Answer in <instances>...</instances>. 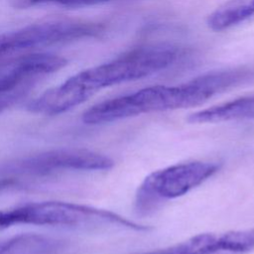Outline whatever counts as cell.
<instances>
[{
    "mask_svg": "<svg viewBox=\"0 0 254 254\" xmlns=\"http://www.w3.org/2000/svg\"><path fill=\"white\" fill-rule=\"evenodd\" d=\"M254 81V69L209 71L176 85H155L101 101L82 114L86 124L109 123L153 112L190 108L233 87Z\"/></svg>",
    "mask_w": 254,
    "mask_h": 254,
    "instance_id": "1",
    "label": "cell"
},
{
    "mask_svg": "<svg viewBox=\"0 0 254 254\" xmlns=\"http://www.w3.org/2000/svg\"><path fill=\"white\" fill-rule=\"evenodd\" d=\"M180 53L177 46L169 43L134 48L70 76L58 85L59 95L67 107L73 108L102 88L140 79L168 68L177 61Z\"/></svg>",
    "mask_w": 254,
    "mask_h": 254,
    "instance_id": "2",
    "label": "cell"
},
{
    "mask_svg": "<svg viewBox=\"0 0 254 254\" xmlns=\"http://www.w3.org/2000/svg\"><path fill=\"white\" fill-rule=\"evenodd\" d=\"M15 224L72 226L93 229H116L136 232L150 227L134 222L112 211L64 201L31 202L0 210V230Z\"/></svg>",
    "mask_w": 254,
    "mask_h": 254,
    "instance_id": "3",
    "label": "cell"
},
{
    "mask_svg": "<svg viewBox=\"0 0 254 254\" xmlns=\"http://www.w3.org/2000/svg\"><path fill=\"white\" fill-rule=\"evenodd\" d=\"M220 168L215 162L191 161L175 164L148 175L139 186L134 200L138 215L145 216L159 206L203 184Z\"/></svg>",
    "mask_w": 254,
    "mask_h": 254,
    "instance_id": "4",
    "label": "cell"
},
{
    "mask_svg": "<svg viewBox=\"0 0 254 254\" xmlns=\"http://www.w3.org/2000/svg\"><path fill=\"white\" fill-rule=\"evenodd\" d=\"M99 24L84 21H54L33 24L0 34V60L34 49L94 37Z\"/></svg>",
    "mask_w": 254,
    "mask_h": 254,
    "instance_id": "5",
    "label": "cell"
},
{
    "mask_svg": "<svg viewBox=\"0 0 254 254\" xmlns=\"http://www.w3.org/2000/svg\"><path fill=\"white\" fill-rule=\"evenodd\" d=\"M111 158L86 149L64 148L25 158L9 166L16 174L46 175L60 170L104 171L113 167Z\"/></svg>",
    "mask_w": 254,
    "mask_h": 254,
    "instance_id": "6",
    "label": "cell"
},
{
    "mask_svg": "<svg viewBox=\"0 0 254 254\" xmlns=\"http://www.w3.org/2000/svg\"><path fill=\"white\" fill-rule=\"evenodd\" d=\"M66 61L52 54H26L0 60V93L26 87L33 80L55 72Z\"/></svg>",
    "mask_w": 254,
    "mask_h": 254,
    "instance_id": "7",
    "label": "cell"
},
{
    "mask_svg": "<svg viewBox=\"0 0 254 254\" xmlns=\"http://www.w3.org/2000/svg\"><path fill=\"white\" fill-rule=\"evenodd\" d=\"M190 123H217L254 120V94L232 99L196 111L188 119Z\"/></svg>",
    "mask_w": 254,
    "mask_h": 254,
    "instance_id": "8",
    "label": "cell"
},
{
    "mask_svg": "<svg viewBox=\"0 0 254 254\" xmlns=\"http://www.w3.org/2000/svg\"><path fill=\"white\" fill-rule=\"evenodd\" d=\"M254 18V0H227L206 19L207 27L221 32Z\"/></svg>",
    "mask_w": 254,
    "mask_h": 254,
    "instance_id": "9",
    "label": "cell"
},
{
    "mask_svg": "<svg viewBox=\"0 0 254 254\" xmlns=\"http://www.w3.org/2000/svg\"><path fill=\"white\" fill-rule=\"evenodd\" d=\"M112 0H12V4L16 8H29L42 4H57L64 6H86L100 4Z\"/></svg>",
    "mask_w": 254,
    "mask_h": 254,
    "instance_id": "10",
    "label": "cell"
},
{
    "mask_svg": "<svg viewBox=\"0 0 254 254\" xmlns=\"http://www.w3.org/2000/svg\"><path fill=\"white\" fill-rule=\"evenodd\" d=\"M26 91V87L19 88L13 91L0 93V113H2L5 109L13 105L21 96L24 95Z\"/></svg>",
    "mask_w": 254,
    "mask_h": 254,
    "instance_id": "11",
    "label": "cell"
}]
</instances>
